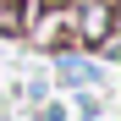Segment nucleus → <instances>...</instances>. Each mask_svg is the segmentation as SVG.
Returning <instances> with one entry per match:
<instances>
[{
    "instance_id": "1",
    "label": "nucleus",
    "mask_w": 121,
    "mask_h": 121,
    "mask_svg": "<svg viewBox=\"0 0 121 121\" xmlns=\"http://www.w3.org/2000/svg\"><path fill=\"white\" fill-rule=\"evenodd\" d=\"M116 28H121V6L116 0H72V39H77V50H99Z\"/></svg>"
},
{
    "instance_id": "2",
    "label": "nucleus",
    "mask_w": 121,
    "mask_h": 121,
    "mask_svg": "<svg viewBox=\"0 0 121 121\" xmlns=\"http://www.w3.org/2000/svg\"><path fill=\"white\" fill-rule=\"evenodd\" d=\"M55 60H60V77H66L72 88H83V83H94V77H99L94 60H88L83 50H55Z\"/></svg>"
},
{
    "instance_id": "3",
    "label": "nucleus",
    "mask_w": 121,
    "mask_h": 121,
    "mask_svg": "<svg viewBox=\"0 0 121 121\" xmlns=\"http://www.w3.org/2000/svg\"><path fill=\"white\" fill-rule=\"evenodd\" d=\"M28 28V6L22 0H0V39H22Z\"/></svg>"
}]
</instances>
